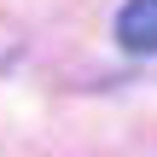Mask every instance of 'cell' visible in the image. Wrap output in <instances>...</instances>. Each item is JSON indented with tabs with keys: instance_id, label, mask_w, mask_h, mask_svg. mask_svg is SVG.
<instances>
[{
	"instance_id": "obj_1",
	"label": "cell",
	"mask_w": 157,
	"mask_h": 157,
	"mask_svg": "<svg viewBox=\"0 0 157 157\" xmlns=\"http://www.w3.org/2000/svg\"><path fill=\"white\" fill-rule=\"evenodd\" d=\"M117 41L128 52H157V0H128L117 12Z\"/></svg>"
}]
</instances>
